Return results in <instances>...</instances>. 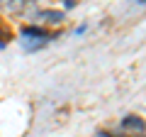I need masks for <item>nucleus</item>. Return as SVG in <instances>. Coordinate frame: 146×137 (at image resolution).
I'll list each match as a JSON object with an SVG mask.
<instances>
[{"mask_svg":"<svg viewBox=\"0 0 146 137\" xmlns=\"http://www.w3.org/2000/svg\"><path fill=\"white\" fill-rule=\"evenodd\" d=\"M63 7H66V10H71V7H76V0H66V3H63Z\"/></svg>","mask_w":146,"mask_h":137,"instance_id":"obj_6","label":"nucleus"},{"mask_svg":"<svg viewBox=\"0 0 146 137\" xmlns=\"http://www.w3.org/2000/svg\"><path fill=\"white\" fill-rule=\"evenodd\" d=\"M44 17H46V20H54V22H61V20H63V12H56V10H46V12H44Z\"/></svg>","mask_w":146,"mask_h":137,"instance_id":"obj_4","label":"nucleus"},{"mask_svg":"<svg viewBox=\"0 0 146 137\" xmlns=\"http://www.w3.org/2000/svg\"><path fill=\"white\" fill-rule=\"evenodd\" d=\"M122 127H124V130L144 132V130H146V120H141L139 115H124V120H122Z\"/></svg>","mask_w":146,"mask_h":137,"instance_id":"obj_1","label":"nucleus"},{"mask_svg":"<svg viewBox=\"0 0 146 137\" xmlns=\"http://www.w3.org/2000/svg\"><path fill=\"white\" fill-rule=\"evenodd\" d=\"M49 39H29V42H25V49H29V52H34V49H39V47H44Z\"/></svg>","mask_w":146,"mask_h":137,"instance_id":"obj_3","label":"nucleus"},{"mask_svg":"<svg viewBox=\"0 0 146 137\" xmlns=\"http://www.w3.org/2000/svg\"><path fill=\"white\" fill-rule=\"evenodd\" d=\"M22 34H25L27 39H51V37H49V32H44L42 27H34V25L25 27V30H22Z\"/></svg>","mask_w":146,"mask_h":137,"instance_id":"obj_2","label":"nucleus"},{"mask_svg":"<svg viewBox=\"0 0 146 137\" xmlns=\"http://www.w3.org/2000/svg\"><path fill=\"white\" fill-rule=\"evenodd\" d=\"M7 39H10V32H7V30H3V27H0V44H5Z\"/></svg>","mask_w":146,"mask_h":137,"instance_id":"obj_5","label":"nucleus"}]
</instances>
